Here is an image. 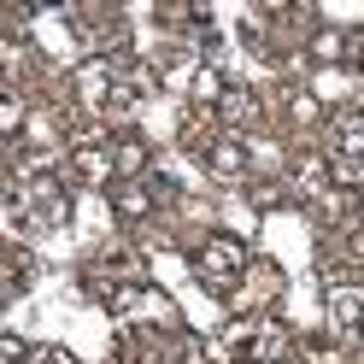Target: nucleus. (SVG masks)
I'll use <instances>...</instances> for the list:
<instances>
[{"label":"nucleus","instance_id":"f257e3e1","mask_svg":"<svg viewBox=\"0 0 364 364\" xmlns=\"http://www.w3.org/2000/svg\"><path fill=\"white\" fill-rule=\"evenodd\" d=\"M65 212H71V200L65 188L48 176V171H12V188H6V218L12 230H59Z\"/></svg>","mask_w":364,"mask_h":364},{"label":"nucleus","instance_id":"f03ea898","mask_svg":"<svg viewBox=\"0 0 364 364\" xmlns=\"http://www.w3.org/2000/svg\"><path fill=\"white\" fill-rule=\"evenodd\" d=\"M218 347H223V353H235L241 364H288L294 341H288V329L277 323V317H241V323L223 329Z\"/></svg>","mask_w":364,"mask_h":364},{"label":"nucleus","instance_id":"7ed1b4c3","mask_svg":"<svg viewBox=\"0 0 364 364\" xmlns=\"http://www.w3.org/2000/svg\"><path fill=\"white\" fill-rule=\"evenodd\" d=\"M194 270H200V282H206V288L230 294L247 277V247L235 235H206V241H200V253H194Z\"/></svg>","mask_w":364,"mask_h":364},{"label":"nucleus","instance_id":"20e7f679","mask_svg":"<svg viewBox=\"0 0 364 364\" xmlns=\"http://www.w3.org/2000/svg\"><path fill=\"white\" fill-rule=\"evenodd\" d=\"M323 311H329V329L341 341H364V294L358 288H329L323 294Z\"/></svg>","mask_w":364,"mask_h":364},{"label":"nucleus","instance_id":"39448f33","mask_svg":"<svg viewBox=\"0 0 364 364\" xmlns=\"http://www.w3.org/2000/svg\"><path fill=\"white\" fill-rule=\"evenodd\" d=\"M329 153L341 159V165H364V106L341 112V118L329 124Z\"/></svg>","mask_w":364,"mask_h":364},{"label":"nucleus","instance_id":"423d86ee","mask_svg":"<svg viewBox=\"0 0 364 364\" xmlns=\"http://www.w3.org/2000/svg\"><path fill=\"white\" fill-rule=\"evenodd\" d=\"M206 171H212V176H241V171H247V147H241L235 129H223L218 141L206 147Z\"/></svg>","mask_w":364,"mask_h":364},{"label":"nucleus","instance_id":"0eeeda50","mask_svg":"<svg viewBox=\"0 0 364 364\" xmlns=\"http://www.w3.org/2000/svg\"><path fill=\"white\" fill-rule=\"evenodd\" d=\"M112 200H118V212H124V218L153 212V188H147L141 176H135V182H118V188H112Z\"/></svg>","mask_w":364,"mask_h":364},{"label":"nucleus","instance_id":"6e6552de","mask_svg":"<svg viewBox=\"0 0 364 364\" xmlns=\"http://www.w3.org/2000/svg\"><path fill=\"white\" fill-rule=\"evenodd\" d=\"M311 59H347V36L317 30V36H311Z\"/></svg>","mask_w":364,"mask_h":364},{"label":"nucleus","instance_id":"1a4fd4ad","mask_svg":"<svg viewBox=\"0 0 364 364\" xmlns=\"http://www.w3.org/2000/svg\"><path fill=\"white\" fill-rule=\"evenodd\" d=\"M18 124H24V100H18V95H6V100H0V129H6L12 141H18Z\"/></svg>","mask_w":364,"mask_h":364},{"label":"nucleus","instance_id":"9d476101","mask_svg":"<svg viewBox=\"0 0 364 364\" xmlns=\"http://www.w3.org/2000/svg\"><path fill=\"white\" fill-rule=\"evenodd\" d=\"M24 364H71V353H65V347H36Z\"/></svg>","mask_w":364,"mask_h":364}]
</instances>
